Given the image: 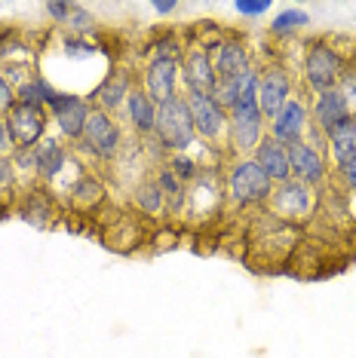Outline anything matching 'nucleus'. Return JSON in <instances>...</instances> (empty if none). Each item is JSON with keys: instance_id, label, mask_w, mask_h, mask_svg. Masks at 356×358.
Instances as JSON below:
<instances>
[{"instance_id": "1", "label": "nucleus", "mask_w": 356, "mask_h": 358, "mask_svg": "<svg viewBox=\"0 0 356 358\" xmlns=\"http://www.w3.org/2000/svg\"><path fill=\"white\" fill-rule=\"evenodd\" d=\"M157 138L160 144H163L166 150H175V153H184L193 144V138H197V129H193V120H191V110L184 99H175L160 104L157 108Z\"/></svg>"}, {"instance_id": "2", "label": "nucleus", "mask_w": 356, "mask_h": 358, "mask_svg": "<svg viewBox=\"0 0 356 358\" xmlns=\"http://www.w3.org/2000/svg\"><path fill=\"white\" fill-rule=\"evenodd\" d=\"M261 108H258V92L242 95L231 108V141L237 150H255L261 144Z\"/></svg>"}, {"instance_id": "3", "label": "nucleus", "mask_w": 356, "mask_h": 358, "mask_svg": "<svg viewBox=\"0 0 356 358\" xmlns=\"http://www.w3.org/2000/svg\"><path fill=\"white\" fill-rule=\"evenodd\" d=\"M228 187H231V196L237 202H242V206H255V202L271 199L273 181L261 172V166H258L255 159H242L233 166Z\"/></svg>"}, {"instance_id": "4", "label": "nucleus", "mask_w": 356, "mask_h": 358, "mask_svg": "<svg viewBox=\"0 0 356 358\" xmlns=\"http://www.w3.org/2000/svg\"><path fill=\"white\" fill-rule=\"evenodd\" d=\"M341 71H344L341 55L331 50V46L313 43L310 50H307V55H304V77H307V83H310V89L317 95L335 89V83L341 80Z\"/></svg>"}, {"instance_id": "5", "label": "nucleus", "mask_w": 356, "mask_h": 358, "mask_svg": "<svg viewBox=\"0 0 356 358\" xmlns=\"http://www.w3.org/2000/svg\"><path fill=\"white\" fill-rule=\"evenodd\" d=\"M175 80H178V59L172 52H157L144 68V92L157 108L175 99Z\"/></svg>"}, {"instance_id": "6", "label": "nucleus", "mask_w": 356, "mask_h": 358, "mask_svg": "<svg viewBox=\"0 0 356 358\" xmlns=\"http://www.w3.org/2000/svg\"><path fill=\"white\" fill-rule=\"evenodd\" d=\"M184 104H188V110H191V120H193L197 135L209 138V141H215V138L224 135L228 117H224L221 104H218L209 92H188L184 95Z\"/></svg>"}, {"instance_id": "7", "label": "nucleus", "mask_w": 356, "mask_h": 358, "mask_svg": "<svg viewBox=\"0 0 356 358\" xmlns=\"http://www.w3.org/2000/svg\"><path fill=\"white\" fill-rule=\"evenodd\" d=\"M6 126H10V132L15 138V148L31 150V148H37L40 135H43V129H46V113H43V108L15 101V108L10 110Z\"/></svg>"}, {"instance_id": "8", "label": "nucleus", "mask_w": 356, "mask_h": 358, "mask_svg": "<svg viewBox=\"0 0 356 358\" xmlns=\"http://www.w3.org/2000/svg\"><path fill=\"white\" fill-rule=\"evenodd\" d=\"M83 144H86V150H93L95 157H102V159L117 157V150H120L117 123L104 110H93L86 120V129H83Z\"/></svg>"}, {"instance_id": "9", "label": "nucleus", "mask_w": 356, "mask_h": 358, "mask_svg": "<svg viewBox=\"0 0 356 358\" xmlns=\"http://www.w3.org/2000/svg\"><path fill=\"white\" fill-rule=\"evenodd\" d=\"M50 110L55 117V126L62 129L64 138H83V129H86V120H89V110L86 101L80 95H68V92H55V99L50 101Z\"/></svg>"}, {"instance_id": "10", "label": "nucleus", "mask_w": 356, "mask_h": 358, "mask_svg": "<svg viewBox=\"0 0 356 358\" xmlns=\"http://www.w3.org/2000/svg\"><path fill=\"white\" fill-rule=\"evenodd\" d=\"M289 95H292V83H289L286 71H280V68L267 71L258 80V108H261V117L273 120L289 104Z\"/></svg>"}, {"instance_id": "11", "label": "nucleus", "mask_w": 356, "mask_h": 358, "mask_svg": "<svg viewBox=\"0 0 356 358\" xmlns=\"http://www.w3.org/2000/svg\"><path fill=\"white\" fill-rule=\"evenodd\" d=\"M271 199L282 217H307L313 208V190L295 178L277 184V190H271Z\"/></svg>"}, {"instance_id": "12", "label": "nucleus", "mask_w": 356, "mask_h": 358, "mask_svg": "<svg viewBox=\"0 0 356 358\" xmlns=\"http://www.w3.org/2000/svg\"><path fill=\"white\" fill-rule=\"evenodd\" d=\"M307 108L301 101H295V99H289V104L282 108L277 117L271 120V138L273 141H280V144H298V141H304V135H307Z\"/></svg>"}, {"instance_id": "13", "label": "nucleus", "mask_w": 356, "mask_h": 358, "mask_svg": "<svg viewBox=\"0 0 356 358\" xmlns=\"http://www.w3.org/2000/svg\"><path fill=\"white\" fill-rule=\"evenodd\" d=\"M289 169H292V178L301 184H320L326 178V159L322 153L307 141H298V144H289Z\"/></svg>"}, {"instance_id": "14", "label": "nucleus", "mask_w": 356, "mask_h": 358, "mask_svg": "<svg viewBox=\"0 0 356 358\" xmlns=\"http://www.w3.org/2000/svg\"><path fill=\"white\" fill-rule=\"evenodd\" d=\"M252 159L261 166V172L271 178L273 184H282L292 178V169H289V148L280 141H273V138H261V144L255 148Z\"/></svg>"}, {"instance_id": "15", "label": "nucleus", "mask_w": 356, "mask_h": 358, "mask_svg": "<svg viewBox=\"0 0 356 358\" xmlns=\"http://www.w3.org/2000/svg\"><path fill=\"white\" fill-rule=\"evenodd\" d=\"M184 83H188V92H215V64L203 50H191L184 55Z\"/></svg>"}, {"instance_id": "16", "label": "nucleus", "mask_w": 356, "mask_h": 358, "mask_svg": "<svg viewBox=\"0 0 356 358\" xmlns=\"http://www.w3.org/2000/svg\"><path fill=\"white\" fill-rule=\"evenodd\" d=\"M310 117H313V126H317L320 132H329L331 126H338L341 120L353 117V113H350V108H347L344 95L338 92V89H329V92L317 95V101H313Z\"/></svg>"}, {"instance_id": "17", "label": "nucleus", "mask_w": 356, "mask_h": 358, "mask_svg": "<svg viewBox=\"0 0 356 358\" xmlns=\"http://www.w3.org/2000/svg\"><path fill=\"white\" fill-rule=\"evenodd\" d=\"M215 77H218V83H228V80H233V77H240V74H246L252 64H249V52L242 50L240 43H228L224 40L221 46H218V55H215Z\"/></svg>"}, {"instance_id": "18", "label": "nucleus", "mask_w": 356, "mask_h": 358, "mask_svg": "<svg viewBox=\"0 0 356 358\" xmlns=\"http://www.w3.org/2000/svg\"><path fill=\"white\" fill-rule=\"evenodd\" d=\"M326 141L331 144V159L338 162V169L347 159H353L356 157V117H347L338 126H331L326 132Z\"/></svg>"}, {"instance_id": "19", "label": "nucleus", "mask_w": 356, "mask_h": 358, "mask_svg": "<svg viewBox=\"0 0 356 358\" xmlns=\"http://www.w3.org/2000/svg\"><path fill=\"white\" fill-rule=\"evenodd\" d=\"M126 113L132 129H139L142 135H153V129H157V104L148 99V92L132 89L126 99Z\"/></svg>"}, {"instance_id": "20", "label": "nucleus", "mask_w": 356, "mask_h": 358, "mask_svg": "<svg viewBox=\"0 0 356 358\" xmlns=\"http://www.w3.org/2000/svg\"><path fill=\"white\" fill-rule=\"evenodd\" d=\"M28 157H31L34 169L43 178H55L62 172V166H64V148L55 141V138H46V141H40L37 148H31Z\"/></svg>"}, {"instance_id": "21", "label": "nucleus", "mask_w": 356, "mask_h": 358, "mask_svg": "<svg viewBox=\"0 0 356 358\" xmlns=\"http://www.w3.org/2000/svg\"><path fill=\"white\" fill-rule=\"evenodd\" d=\"M129 80L123 74H111L104 83L99 86V92H95V101H99V110H111V108H120V104H126L129 99Z\"/></svg>"}, {"instance_id": "22", "label": "nucleus", "mask_w": 356, "mask_h": 358, "mask_svg": "<svg viewBox=\"0 0 356 358\" xmlns=\"http://www.w3.org/2000/svg\"><path fill=\"white\" fill-rule=\"evenodd\" d=\"M163 202H166V193L160 190L157 181H148L135 190V206H139L144 215H157V211L163 208Z\"/></svg>"}, {"instance_id": "23", "label": "nucleus", "mask_w": 356, "mask_h": 358, "mask_svg": "<svg viewBox=\"0 0 356 358\" xmlns=\"http://www.w3.org/2000/svg\"><path fill=\"white\" fill-rule=\"evenodd\" d=\"M310 22V15H307L304 10H282L277 19H273V31L277 34H286V31H295V28H301V25H307Z\"/></svg>"}, {"instance_id": "24", "label": "nucleus", "mask_w": 356, "mask_h": 358, "mask_svg": "<svg viewBox=\"0 0 356 358\" xmlns=\"http://www.w3.org/2000/svg\"><path fill=\"white\" fill-rule=\"evenodd\" d=\"M175 172L178 181H191V178H197V162L188 159L184 153H178V157L172 159V166H169Z\"/></svg>"}, {"instance_id": "25", "label": "nucleus", "mask_w": 356, "mask_h": 358, "mask_svg": "<svg viewBox=\"0 0 356 358\" xmlns=\"http://www.w3.org/2000/svg\"><path fill=\"white\" fill-rule=\"evenodd\" d=\"M15 89L6 77H0V117H10V110L15 108Z\"/></svg>"}, {"instance_id": "26", "label": "nucleus", "mask_w": 356, "mask_h": 358, "mask_svg": "<svg viewBox=\"0 0 356 358\" xmlns=\"http://www.w3.org/2000/svg\"><path fill=\"white\" fill-rule=\"evenodd\" d=\"M157 184H160V190H163L166 196H178V199H182V181L175 178L172 169H163V175H160Z\"/></svg>"}, {"instance_id": "27", "label": "nucleus", "mask_w": 356, "mask_h": 358, "mask_svg": "<svg viewBox=\"0 0 356 358\" xmlns=\"http://www.w3.org/2000/svg\"><path fill=\"white\" fill-rule=\"evenodd\" d=\"M233 6H237L240 15H252V19H255V15H264L267 10H271V3H267V0H252V3H242V0H240V3H233Z\"/></svg>"}, {"instance_id": "28", "label": "nucleus", "mask_w": 356, "mask_h": 358, "mask_svg": "<svg viewBox=\"0 0 356 358\" xmlns=\"http://www.w3.org/2000/svg\"><path fill=\"white\" fill-rule=\"evenodd\" d=\"M15 148V138L10 132V126H6V120H0V157H10Z\"/></svg>"}, {"instance_id": "29", "label": "nucleus", "mask_w": 356, "mask_h": 358, "mask_svg": "<svg viewBox=\"0 0 356 358\" xmlns=\"http://www.w3.org/2000/svg\"><path fill=\"white\" fill-rule=\"evenodd\" d=\"M68 25H71V28H89V25H93V19H89L86 10H80V6H71Z\"/></svg>"}, {"instance_id": "30", "label": "nucleus", "mask_w": 356, "mask_h": 358, "mask_svg": "<svg viewBox=\"0 0 356 358\" xmlns=\"http://www.w3.org/2000/svg\"><path fill=\"white\" fill-rule=\"evenodd\" d=\"M341 178H344V184L350 187V190H356V157L347 159L344 166H341Z\"/></svg>"}, {"instance_id": "31", "label": "nucleus", "mask_w": 356, "mask_h": 358, "mask_svg": "<svg viewBox=\"0 0 356 358\" xmlns=\"http://www.w3.org/2000/svg\"><path fill=\"white\" fill-rule=\"evenodd\" d=\"M46 13H50L53 19H59V22H68V15H71V3H50V6H46Z\"/></svg>"}, {"instance_id": "32", "label": "nucleus", "mask_w": 356, "mask_h": 358, "mask_svg": "<svg viewBox=\"0 0 356 358\" xmlns=\"http://www.w3.org/2000/svg\"><path fill=\"white\" fill-rule=\"evenodd\" d=\"M10 178H13V162L10 157H0V187L10 184Z\"/></svg>"}, {"instance_id": "33", "label": "nucleus", "mask_w": 356, "mask_h": 358, "mask_svg": "<svg viewBox=\"0 0 356 358\" xmlns=\"http://www.w3.org/2000/svg\"><path fill=\"white\" fill-rule=\"evenodd\" d=\"M178 3H163V0H157V3H153V13H160V15H166V13H172Z\"/></svg>"}]
</instances>
